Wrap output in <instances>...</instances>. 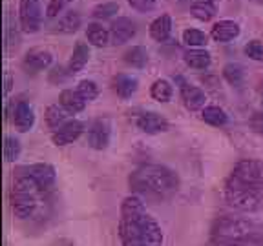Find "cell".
<instances>
[{"instance_id":"15","label":"cell","mask_w":263,"mask_h":246,"mask_svg":"<svg viewBox=\"0 0 263 246\" xmlns=\"http://www.w3.org/2000/svg\"><path fill=\"white\" fill-rule=\"evenodd\" d=\"M210 37L216 42H230L239 37V26L234 20H219L212 26Z\"/></svg>"},{"instance_id":"25","label":"cell","mask_w":263,"mask_h":246,"mask_svg":"<svg viewBox=\"0 0 263 246\" xmlns=\"http://www.w3.org/2000/svg\"><path fill=\"white\" fill-rule=\"evenodd\" d=\"M172 84L168 80H164V78H157L152 84V88H150V95L157 102H168L170 98H172Z\"/></svg>"},{"instance_id":"29","label":"cell","mask_w":263,"mask_h":246,"mask_svg":"<svg viewBox=\"0 0 263 246\" xmlns=\"http://www.w3.org/2000/svg\"><path fill=\"white\" fill-rule=\"evenodd\" d=\"M223 75H225V78L232 86H241L243 77H245L243 68L239 64H234V62H230V64H227L225 68H223Z\"/></svg>"},{"instance_id":"1","label":"cell","mask_w":263,"mask_h":246,"mask_svg":"<svg viewBox=\"0 0 263 246\" xmlns=\"http://www.w3.org/2000/svg\"><path fill=\"white\" fill-rule=\"evenodd\" d=\"M225 197L230 206L241 212L263 208V162L243 159L234 166L225 184Z\"/></svg>"},{"instance_id":"22","label":"cell","mask_w":263,"mask_h":246,"mask_svg":"<svg viewBox=\"0 0 263 246\" xmlns=\"http://www.w3.org/2000/svg\"><path fill=\"white\" fill-rule=\"evenodd\" d=\"M86 37L90 40L91 46L95 48H104L110 44V31L106 28H103L101 24H88L86 28Z\"/></svg>"},{"instance_id":"23","label":"cell","mask_w":263,"mask_h":246,"mask_svg":"<svg viewBox=\"0 0 263 246\" xmlns=\"http://www.w3.org/2000/svg\"><path fill=\"white\" fill-rule=\"evenodd\" d=\"M201 119L205 120L206 124H210V126H216V128L225 126V124L229 122V117H227V113L219 106H206V108H203Z\"/></svg>"},{"instance_id":"6","label":"cell","mask_w":263,"mask_h":246,"mask_svg":"<svg viewBox=\"0 0 263 246\" xmlns=\"http://www.w3.org/2000/svg\"><path fill=\"white\" fill-rule=\"evenodd\" d=\"M21 28L24 33H37L42 24V8L39 0H21Z\"/></svg>"},{"instance_id":"39","label":"cell","mask_w":263,"mask_h":246,"mask_svg":"<svg viewBox=\"0 0 263 246\" xmlns=\"http://www.w3.org/2000/svg\"><path fill=\"white\" fill-rule=\"evenodd\" d=\"M261 4H263V0H261Z\"/></svg>"},{"instance_id":"40","label":"cell","mask_w":263,"mask_h":246,"mask_svg":"<svg viewBox=\"0 0 263 246\" xmlns=\"http://www.w3.org/2000/svg\"><path fill=\"white\" fill-rule=\"evenodd\" d=\"M261 97H263V93H261Z\"/></svg>"},{"instance_id":"12","label":"cell","mask_w":263,"mask_h":246,"mask_svg":"<svg viewBox=\"0 0 263 246\" xmlns=\"http://www.w3.org/2000/svg\"><path fill=\"white\" fill-rule=\"evenodd\" d=\"M53 62V55L49 53L48 49H42V48H35V49H29L28 53L24 57V68L28 71H42L46 68H49Z\"/></svg>"},{"instance_id":"4","label":"cell","mask_w":263,"mask_h":246,"mask_svg":"<svg viewBox=\"0 0 263 246\" xmlns=\"http://www.w3.org/2000/svg\"><path fill=\"white\" fill-rule=\"evenodd\" d=\"M41 192L42 188L31 177L22 172H16L11 190V208L16 217L26 219L29 215H33V212L37 210L39 193Z\"/></svg>"},{"instance_id":"18","label":"cell","mask_w":263,"mask_h":246,"mask_svg":"<svg viewBox=\"0 0 263 246\" xmlns=\"http://www.w3.org/2000/svg\"><path fill=\"white\" fill-rule=\"evenodd\" d=\"M88 60H90V46L84 44V42H79L75 46L73 53H71L70 62H68V71L70 73H79L88 64Z\"/></svg>"},{"instance_id":"8","label":"cell","mask_w":263,"mask_h":246,"mask_svg":"<svg viewBox=\"0 0 263 246\" xmlns=\"http://www.w3.org/2000/svg\"><path fill=\"white\" fill-rule=\"evenodd\" d=\"M18 172L31 177L42 190H48L49 186H53V182H55V168L51 166V164H46V162L31 164V166L21 168Z\"/></svg>"},{"instance_id":"30","label":"cell","mask_w":263,"mask_h":246,"mask_svg":"<svg viewBox=\"0 0 263 246\" xmlns=\"http://www.w3.org/2000/svg\"><path fill=\"white\" fill-rule=\"evenodd\" d=\"M21 142L15 139V137H6L4 139V159L8 162H15L18 157H21Z\"/></svg>"},{"instance_id":"7","label":"cell","mask_w":263,"mask_h":246,"mask_svg":"<svg viewBox=\"0 0 263 246\" xmlns=\"http://www.w3.org/2000/svg\"><path fill=\"white\" fill-rule=\"evenodd\" d=\"M111 126L108 119H97L88 131V144L93 150H106L110 144Z\"/></svg>"},{"instance_id":"33","label":"cell","mask_w":263,"mask_h":246,"mask_svg":"<svg viewBox=\"0 0 263 246\" xmlns=\"http://www.w3.org/2000/svg\"><path fill=\"white\" fill-rule=\"evenodd\" d=\"M245 55L251 57L252 60H263V42L261 40H251L245 46Z\"/></svg>"},{"instance_id":"3","label":"cell","mask_w":263,"mask_h":246,"mask_svg":"<svg viewBox=\"0 0 263 246\" xmlns=\"http://www.w3.org/2000/svg\"><path fill=\"white\" fill-rule=\"evenodd\" d=\"M130 188L136 193L168 197L179 188V177L161 164H143L130 175Z\"/></svg>"},{"instance_id":"36","label":"cell","mask_w":263,"mask_h":246,"mask_svg":"<svg viewBox=\"0 0 263 246\" xmlns=\"http://www.w3.org/2000/svg\"><path fill=\"white\" fill-rule=\"evenodd\" d=\"M227 246H263V237L258 234H252L249 237L241 239V241L234 242V244H227Z\"/></svg>"},{"instance_id":"27","label":"cell","mask_w":263,"mask_h":246,"mask_svg":"<svg viewBox=\"0 0 263 246\" xmlns=\"http://www.w3.org/2000/svg\"><path fill=\"white\" fill-rule=\"evenodd\" d=\"M183 42L190 48H196V49H201L209 44V35L199 29H194V28H189L183 31Z\"/></svg>"},{"instance_id":"5","label":"cell","mask_w":263,"mask_h":246,"mask_svg":"<svg viewBox=\"0 0 263 246\" xmlns=\"http://www.w3.org/2000/svg\"><path fill=\"white\" fill-rule=\"evenodd\" d=\"M256 234L251 222L234 217H221L212 226V246L234 244L249 235Z\"/></svg>"},{"instance_id":"37","label":"cell","mask_w":263,"mask_h":246,"mask_svg":"<svg viewBox=\"0 0 263 246\" xmlns=\"http://www.w3.org/2000/svg\"><path fill=\"white\" fill-rule=\"evenodd\" d=\"M251 128L254 133L258 135H263V111L261 113H254L251 117Z\"/></svg>"},{"instance_id":"24","label":"cell","mask_w":263,"mask_h":246,"mask_svg":"<svg viewBox=\"0 0 263 246\" xmlns=\"http://www.w3.org/2000/svg\"><path fill=\"white\" fill-rule=\"evenodd\" d=\"M68 111L64 110L62 106H59V104H53V106H49L48 110H46V122H48L49 128H53V130H59L61 126H64L66 122H68Z\"/></svg>"},{"instance_id":"28","label":"cell","mask_w":263,"mask_h":246,"mask_svg":"<svg viewBox=\"0 0 263 246\" xmlns=\"http://www.w3.org/2000/svg\"><path fill=\"white\" fill-rule=\"evenodd\" d=\"M81 26V15L75 11L66 13L64 16L59 18V24H57V31L61 33H75Z\"/></svg>"},{"instance_id":"10","label":"cell","mask_w":263,"mask_h":246,"mask_svg":"<svg viewBox=\"0 0 263 246\" xmlns=\"http://www.w3.org/2000/svg\"><path fill=\"white\" fill-rule=\"evenodd\" d=\"M137 128L148 135H156V133H163L168 130V120L156 111H144L137 119Z\"/></svg>"},{"instance_id":"11","label":"cell","mask_w":263,"mask_h":246,"mask_svg":"<svg viewBox=\"0 0 263 246\" xmlns=\"http://www.w3.org/2000/svg\"><path fill=\"white\" fill-rule=\"evenodd\" d=\"M82 131H84V124L81 120H68L64 126H61L59 130L53 131V142L57 146H66V144H71L73 140H77L79 137L82 135Z\"/></svg>"},{"instance_id":"31","label":"cell","mask_w":263,"mask_h":246,"mask_svg":"<svg viewBox=\"0 0 263 246\" xmlns=\"http://www.w3.org/2000/svg\"><path fill=\"white\" fill-rule=\"evenodd\" d=\"M77 91H79V95L86 100V102H90V100L97 98L99 86L95 84L93 80H81V82H79V86H77Z\"/></svg>"},{"instance_id":"20","label":"cell","mask_w":263,"mask_h":246,"mask_svg":"<svg viewBox=\"0 0 263 246\" xmlns=\"http://www.w3.org/2000/svg\"><path fill=\"white\" fill-rule=\"evenodd\" d=\"M190 13H192V16L197 18V20L209 22L216 16L218 9H216V4H214L212 0H197V2L192 4V8H190Z\"/></svg>"},{"instance_id":"34","label":"cell","mask_w":263,"mask_h":246,"mask_svg":"<svg viewBox=\"0 0 263 246\" xmlns=\"http://www.w3.org/2000/svg\"><path fill=\"white\" fill-rule=\"evenodd\" d=\"M70 2H73V0H49V6H48V9H46V15H48L49 18H55V16H57L59 13L66 8V6L70 4Z\"/></svg>"},{"instance_id":"19","label":"cell","mask_w":263,"mask_h":246,"mask_svg":"<svg viewBox=\"0 0 263 246\" xmlns=\"http://www.w3.org/2000/svg\"><path fill=\"white\" fill-rule=\"evenodd\" d=\"M114 90L121 98H130L137 91V78L132 75H117L114 78Z\"/></svg>"},{"instance_id":"26","label":"cell","mask_w":263,"mask_h":246,"mask_svg":"<svg viewBox=\"0 0 263 246\" xmlns=\"http://www.w3.org/2000/svg\"><path fill=\"white\" fill-rule=\"evenodd\" d=\"M124 62L130 64L132 68H144L148 62V51L143 46H134L124 53Z\"/></svg>"},{"instance_id":"32","label":"cell","mask_w":263,"mask_h":246,"mask_svg":"<svg viewBox=\"0 0 263 246\" xmlns=\"http://www.w3.org/2000/svg\"><path fill=\"white\" fill-rule=\"evenodd\" d=\"M119 11V4L117 2H104V4H99L93 8V16L95 18H110L115 13Z\"/></svg>"},{"instance_id":"21","label":"cell","mask_w":263,"mask_h":246,"mask_svg":"<svg viewBox=\"0 0 263 246\" xmlns=\"http://www.w3.org/2000/svg\"><path fill=\"white\" fill-rule=\"evenodd\" d=\"M185 62L194 70H206L212 64V57L206 49H190L185 53Z\"/></svg>"},{"instance_id":"38","label":"cell","mask_w":263,"mask_h":246,"mask_svg":"<svg viewBox=\"0 0 263 246\" xmlns=\"http://www.w3.org/2000/svg\"><path fill=\"white\" fill-rule=\"evenodd\" d=\"M4 80H6L4 93H8V91H9V88H11V77H9V75H6V77H4Z\"/></svg>"},{"instance_id":"13","label":"cell","mask_w":263,"mask_h":246,"mask_svg":"<svg viewBox=\"0 0 263 246\" xmlns=\"http://www.w3.org/2000/svg\"><path fill=\"white\" fill-rule=\"evenodd\" d=\"M181 98H183L185 108L190 111L203 110V108H205V102H206L205 91L199 90L197 86H192V84H186V82L181 86Z\"/></svg>"},{"instance_id":"9","label":"cell","mask_w":263,"mask_h":246,"mask_svg":"<svg viewBox=\"0 0 263 246\" xmlns=\"http://www.w3.org/2000/svg\"><path fill=\"white\" fill-rule=\"evenodd\" d=\"M136 37V22L126 18V16H119L115 18L110 26V42L115 46H121L128 42L130 38Z\"/></svg>"},{"instance_id":"2","label":"cell","mask_w":263,"mask_h":246,"mask_svg":"<svg viewBox=\"0 0 263 246\" xmlns=\"http://www.w3.org/2000/svg\"><path fill=\"white\" fill-rule=\"evenodd\" d=\"M119 237L123 246H161L163 232L144 210L139 197L130 195L123 201L119 221Z\"/></svg>"},{"instance_id":"14","label":"cell","mask_w":263,"mask_h":246,"mask_svg":"<svg viewBox=\"0 0 263 246\" xmlns=\"http://www.w3.org/2000/svg\"><path fill=\"white\" fill-rule=\"evenodd\" d=\"M13 124L21 131H29L35 124V111L26 100H21L13 110Z\"/></svg>"},{"instance_id":"16","label":"cell","mask_w":263,"mask_h":246,"mask_svg":"<svg viewBox=\"0 0 263 246\" xmlns=\"http://www.w3.org/2000/svg\"><path fill=\"white\" fill-rule=\"evenodd\" d=\"M59 102H61V106L64 108L68 113H81L84 108H86V100L79 95L77 90H64L61 93V97H59Z\"/></svg>"},{"instance_id":"17","label":"cell","mask_w":263,"mask_h":246,"mask_svg":"<svg viewBox=\"0 0 263 246\" xmlns=\"http://www.w3.org/2000/svg\"><path fill=\"white\" fill-rule=\"evenodd\" d=\"M170 33H172V16L166 15V13L157 16L156 20L150 24V37H152L154 40L164 42L170 37Z\"/></svg>"},{"instance_id":"35","label":"cell","mask_w":263,"mask_h":246,"mask_svg":"<svg viewBox=\"0 0 263 246\" xmlns=\"http://www.w3.org/2000/svg\"><path fill=\"white\" fill-rule=\"evenodd\" d=\"M128 4L132 6L134 9L141 13H146V11H152L154 6H156V0H126Z\"/></svg>"}]
</instances>
